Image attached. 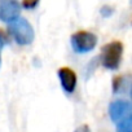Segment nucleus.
<instances>
[{"mask_svg": "<svg viewBox=\"0 0 132 132\" xmlns=\"http://www.w3.org/2000/svg\"><path fill=\"white\" fill-rule=\"evenodd\" d=\"M122 56H123L122 42L114 40L105 44L101 48V63L108 70H117L119 68Z\"/></svg>", "mask_w": 132, "mask_h": 132, "instance_id": "obj_1", "label": "nucleus"}, {"mask_svg": "<svg viewBox=\"0 0 132 132\" xmlns=\"http://www.w3.org/2000/svg\"><path fill=\"white\" fill-rule=\"evenodd\" d=\"M8 29H9V32L13 36V39L16 40V43L20 45H29L32 43V40L35 38L34 29L26 18L18 17L17 20H14L9 23Z\"/></svg>", "mask_w": 132, "mask_h": 132, "instance_id": "obj_2", "label": "nucleus"}, {"mask_svg": "<svg viewBox=\"0 0 132 132\" xmlns=\"http://www.w3.org/2000/svg\"><path fill=\"white\" fill-rule=\"evenodd\" d=\"M97 36L91 32V31H86V30H79L77 32H74L71 35V47L74 49V52L77 53H88L91 51H93L97 45Z\"/></svg>", "mask_w": 132, "mask_h": 132, "instance_id": "obj_3", "label": "nucleus"}, {"mask_svg": "<svg viewBox=\"0 0 132 132\" xmlns=\"http://www.w3.org/2000/svg\"><path fill=\"white\" fill-rule=\"evenodd\" d=\"M132 114V105L126 100H117L109 105V115L114 123H119Z\"/></svg>", "mask_w": 132, "mask_h": 132, "instance_id": "obj_4", "label": "nucleus"}, {"mask_svg": "<svg viewBox=\"0 0 132 132\" xmlns=\"http://www.w3.org/2000/svg\"><path fill=\"white\" fill-rule=\"evenodd\" d=\"M21 5L18 0H0V21L11 23L20 17Z\"/></svg>", "mask_w": 132, "mask_h": 132, "instance_id": "obj_5", "label": "nucleus"}, {"mask_svg": "<svg viewBox=\"0 0 132 132\" xmlns=\"http://www.w3.org/2000/svg\"><path fill=\"white\" fill-rule=\"evenodd\" d=\"M57 75H58L61 87H62V89L66 93H73L75 91L77 83H78V78H77L75 71L71 68H66V66L60 68L57 70Z\"/></svg>", "mask_w": 132, "mask_h": 132, "instance_id": "obj_6", "label": "nucleus"}, {"mask_svg": "<svg viewBox=\"0 0 132 132\" xmlns=\"http://www.w3.org/2000/svg\"><path fill=\"white\" fill-rule=\"evenodd\" d=\"M117 132H132V114L117 124Z\"/></svg>", "mask_w": 132, "mask_h": 132, "instance_id": "obj_7", "label": "nucleus"}, {"mask_svg": "<svg viewBox=\"0 0 132 132\" xmlns=\"http://www.w3.org/2000/svg\"><path fill=\"white\" fill-rule=\"evenodd\" d=\"M40 0H22V7L25 9H34L38 7Z\"/></svg>", "mask_w": 132, "mask_h": 132, "instance_id": "obj_8", "label": "nucleus"}, {"mask_svg": "<svg viewBox=\"0 0 132 132\" xmlns=\"http://www.w3.org/2000/svg\"><path fill=\"white\" fill-rule=\"evenodd\" d=\"M8 43H9V36H8V34H7L4 30L0 29V49H2L5 44H8Z\"/></svg>", "mask_w": 132, "mask_h": 132, "instance_id": "obj_9", "label": "nucleus"}, {"mask_svg": "<svg viewBox=\"0 0 132 132\" xmlns=\"http://www.w3.org/2000/svg\"><path fill=\"white\" fill-rule=\"evenodd\" d=\"M74 132H91V129H89V127H88L87 124H82V126H79Z\"/></svg>", "mask_w": 132, "mask_h": 132, "instance_id": "obj_10", "label": "nucleus"}, {"mask_svg": "<svg viewBox=\"0 0 132 132\" xmlns=\"http://www.w3.org/2000/svg\"><path fill=\"white\" fill-rule=\"evenodd\" d=\"M111 8H109V7H104L102 9H101V13H102V16H105V17H109L110 14H111Z\"/></svg>", "mask_w": 132, "mask_h": 132, "instance_id": "obj_11", "label": "nucleus"}]
</instances>
